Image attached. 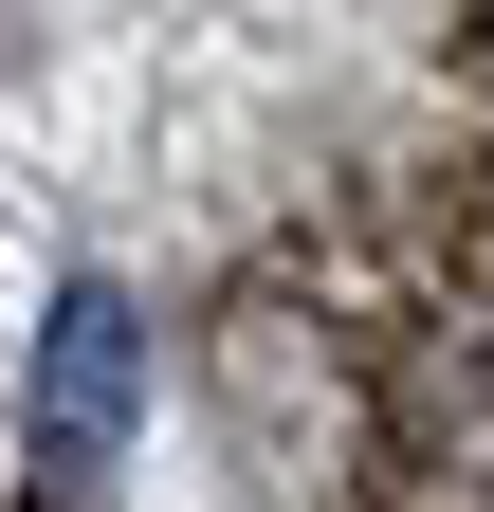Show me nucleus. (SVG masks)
<instances>
[{
    "instance_id": "1",
    "label": "nucleus",
    "mask_w": 494,
    "mask_h": 512,
    "mask_svg": "<svg viewBox=\"0 0 494 512\" xmlns=\"http://www.w3.org/2000/svg\"><path fill=\"white\" fill-rule=\"evenodd\" d=\"M129 403H147V330H129V293H110V275H74V293L37 311V458L92 476L110 439H129Z\"/></svg>"
}]
</instances>
